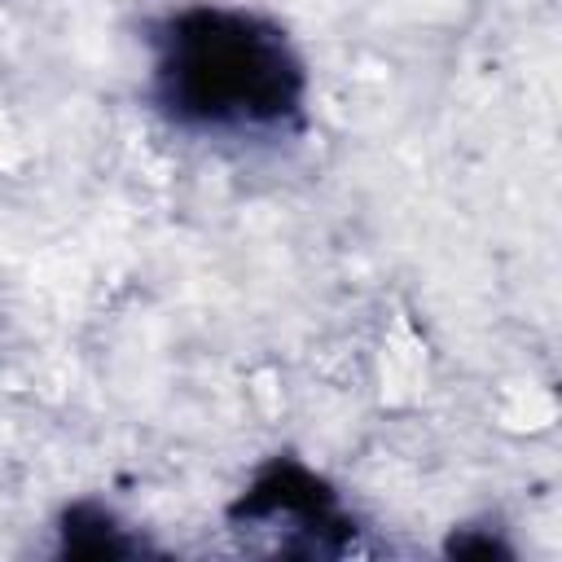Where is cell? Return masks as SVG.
I'll return each mask as SVG.
<instances>
[{
    "label": "cell",
    "instance_id": "6da1fadb",
    "mask_svg": "<svg viewBox=\"0 0 562 562\" xmlns=\"http://www.w3.org/2000/svg\"><path fill=\"white\" fill-rule=\"evenodd\" d=\"M162 101L198 127H268L299 110L303 70L281 31L198 9L171 22L158 57Z\"/></svg>",
    "mask_w": 562,
    "mask_h": 562
}]
</instances>
